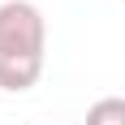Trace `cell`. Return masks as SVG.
Returning a JSON list of instances; mask_svg holds the SVG:
<instances>
[{"label":"cell","mask_w":125,"mask_h":125,"mask_svg":"<svg viewBox=\"0 0 125 125\" xmlns=\"http://www.w3.org/2000/svg\"><path fill=\"white\" fill-rule=\"evenodd\" d=\"M48 56V22L30 0L0 4V91L22 95L39 82Z\"/></svg>","instance_id":"obj_1"},{"label":"cell","mask_w":125,"mask_h":125,"mask_svg":"<svg viewBox=\"0 0 125 125\" xmlns=\"http://www.w3.org/2000/svg\"><path fill=\"white\" fill-rule=\"evenodd\" d=\"M82 125H125V99H121V95L95 99L86 108V121H82Z\"/></svg>","instance_id":"obj_2"}]
</instances>
